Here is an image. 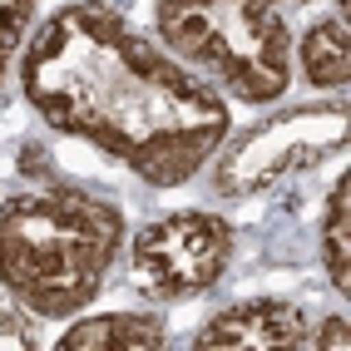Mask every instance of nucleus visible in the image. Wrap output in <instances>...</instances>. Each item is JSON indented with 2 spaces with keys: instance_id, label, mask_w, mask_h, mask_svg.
I'll list each match as a JSON object with an SVG mask.
<instances>
[{
  "instance_id": "423d86ee",
  "label": "nucleus",
  "mask_w": 351,
  "mask_h": 351,
  "mask_svg": "<svg viewBox=\"0 0 351 351\" xmlns=\"http://www.w3.org/2000/svg\"><path fill=\"white\" fill-rule=\"evenodd\" d=\"M193 346H228V351H292L307 346V326L302 312L287 302H238V307L218 312L213 322L193 332Z\"/></svg>"
},
{
  "instance_id": "6e6552de",
  "label": "nucleus",
  "mask_w": 351,
  "mask_h": 351,
  "mask_svg": "<svg viewBox=\"0 0 351 351\" xmlns=\"http://www.w3.org/2000/svg\"><path fill=\"white\" fill-rule=\"evenodd\" d=\"M297 60H302V75H307L312 89H341L346 84V69H351L346 25H341V20H317V25L302 35Z\"/></svg>"
},
{
  "instance_id": "7ed1b4c3",
  "label": "nucleus",
  "mask_w": 351,
  "mask_h": 351,
  "mask_svg": "<svg viewBox=\"0 0 351 351\" xmlns=\"http://www.w3.org/2000/svg\"><path fill=\"white\" fill-rule=\"evenodd\" d=\"M163 45L243 104H272L292 84V35L277 0H154Z\"/></svg>"
},
{
  "instance_id": "0eeeda50",
  "label": "nucleus",
  "mask_w": 351,
  "mask_h": 351,
  "mask_svg": "<svg viewBox=\"0 0 351 351\" xmlns=\"http://www.w3.org/2000/svg\"><path fill=\"white\" fill-rule=\"evenodd\" d=\"M154 346H163V317L149 312L84 317L60 337V351H154Z\"/></svg>"
},
{
  "instance_id": "9d476101",
  "label": "nucleus",
  "mask_w": 351,
  "mask_h": 351,
  "mask_svg": "<svg viewBox=\"0 0 351 351\" xmlns=\"http://www.w3.org/2000/svg\"><path fill=\"white\" fill-rule=\"evenodd\" d=\"M35 10H40V0H0V75H5L10 55L20 50V40L30 35Z\"/></svg>"
},
{
  "instance_id": "1a4fd4ad",
  "label": "nucleus",
  "mask_w": 351,
  "mask_h": 351,
  "mask_svg": "<svg viewBox=\"0 0 351 351\" xmlns=\"http://www.w3.org/2000/svg\"><path fill=\"white\" fill-rule=\"evenodd\" d=\"M322 257H326V277L332 287H351V198H346V173L337 178L332 198H326V218H322Z\"/></svg>"
},
{
  "instance_id": "f8f14e48",
  "label": "nucleus",
  "mask_w": 351,
  "mask_h": 351,
  "mask_svg": "<svg viewBox=\"0 0 351 351\" xmlns=\"http://www.w3.org/2000/svg\"><path fill=\"white\" fill-rule=\"evenodd\" d=\"M317 346H332V351H346L351 346V332H346V317H326L322 332H317Z\"/></svg>"
},
{
  "instance_id": "9b49d317",
  "label": "nucleus",
  "mask_w": 351,
  "mask_h": 351,
  "mask_svg": "<svg viewBox=\"0 0 351 351\" xmlns=\"http://www.w3.org/2000/svg\"><path fill=\"white\" fill-rule=\"evenodd\" d=\"M35 346H40V332L30 326V317L15 307H0V351H35Z\"/></svg>"
},
{
  "instance_id": "39448f33",
  "label": "nucleus",
  "mask_w": 351,
  "mask_h": 351,
  "mask_svg": "<svg viewBox=\"0 0 351 351\" xmlns=\"http://www.w3.org/2000/svg\"><path fill=\"white\" fill-rule=\"evenodd\" d=\"M341 144H346V109L341 104L292 109L282 119H267V124L247 129L238 144L228 149L218 183L228 193H257V189H267V183H277L282 173L312 163L322 149L341 154Z\"/></svg>"
},
{
  "instance_id": "f257e3e1",
  "label": "nucleus",
  "mask_w": 351,
  "mask_h": 351,
  "mask_svg": "<svg viewBox=\"0 0 351 351\" xmlns=\"http://www.w3.org/2000/svg\"><path fill=\"white\" fill-rule=\"evenodd\" d=\"M20 84L40 119L158 189L193 178L232 124L223 95L99 0H75L45 20L25 45Z\"/></svg>"
},
{
  "instance_id": "20e7f679",
  "label": "nucleus",
  "mask_w": 351,
  "mask_h": 351,
  "mask_svg": "<svg viewBox=\"0 0 351 351\" xmlns=\"http://www.w3.org/2000/svg\"><path fill=\"white\" fill-rule=\"evenodd\" d=\"M228 257H232V228L213 213H169L138 228V238L129 243L138 287L163 302L208 292L223 277Z\"/></svg>"
},
{
  "instance_id": "f03ea898",
  "label": "nucleus",
  "mask_w": 351,
  "mask_h": 351,
  "mask_svg": "<svg viewBox=\"0 0 351 351\" xmlns=\"http://www.w3.org/2000/svg\"><path fill=\"white\" fill-rule=\"evenodd\" d=\"M124 243V213L84 189H30L0 203V287L25 312L75 317Z\"/></svg>"
}]
</instances>
